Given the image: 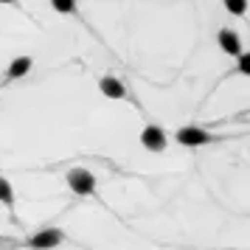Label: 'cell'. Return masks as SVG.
Here are the masks:
<instances>
[{
  "label": "cell",
  "instance_id": "cell-3",
  "mask_svg": "<svg viewBox=\"0 0 250 250\" xmlns=\"http://www.w3.org/2000/svg\"><path fill=\"white\" fill-rule=\"evenodd\" d=\"M174 138L183 146H205V144H211V135L205 129H200V126H180Z\"/></svg>",
  "mask_w": 250,
  "mask_h": 250
},
{
  "label": "cell",
  "instance_id": "cell-1",
  "mask_svg": "<svg viewBox=\"0 0 250 250\" xmlns=\"http://www.w3.org/2000/svg\"><path fill=\"white\" fill-rule=\"evenodd\" d=\"M68 186L73 194H79V197H87V194L96 191V177H93L87 169H82V166H76V169L68 171Z\"/></svg>",
  "mask_w": 250,
  "mask_h": 250
},
{
  "label": "cell",
  "instance_id": "cell-11",
  "mask_svg": "<svg viewBox=\"0 0 250 250\" xmlns=\"http://www.w3.org/2000/svg\"><path fill=\"white\" fill-rule=\"evenodd\" d=\"M239 70H242V73H250V57H248V54H242V57H239Z\"/></svg>",
  "mask_w": 250,
  "mask_h": 250
},
{
  "label": "cell",
  "instance_id": "cell-10",
  "mask_svg": "<svg viewBox=\"0 0 250 250\" xmlns=\"http://www.w3.org/2000/svg\"><path fill=\"white\" fill-rule=\"evenodd\" d=\"M54 9L62 14H68V12H76V3L73 0H54Z\"/></svg>",
  "mask_w": 250,
  "mask_h": 250
},
{
  "label": "cell",
  "instance_id": "cell-5",
  "mask_svg": "<svg viewBox=\"0 0 250 250\" xmlns=\"http://www.w3.org/2000/svg\"><path fill=\"white\" fill-rule=\"evenodd\" d=\"M216 42H219V48L225 51L228 57H242V40H239L236 31H230V28H222L219 34H216Z\"/></svg>",
  "mask_w": 250,
  "mask_h": 250
},
{
  "label": "cell",
  "instance_id": "cell-8",
  "mask_svg": "<svg viewBox=\"0 0 250 250\" xmlns=\"http://www.w3.org/2000/svg\"><path fill=\"white\" fill-rule=\"evenodd\" d=\"M0 203L6 205L9 211H14V188H12V183L6 180L3 174H0Z\"/></svg>",
  "mask_w": 250,
  "mask_h": 250
},
{
  "label": "cell",
  "instance_id": "cell-7",
  "mask_svg": "<svg viewBox=\"0 0 250 250\" xmlns=\"http://www.w3.org/2000/svg\"><path fill=\"white\" fill-rule=\"evenodd\" d=\"M31 65H34V59H31V57L12 59V65H9V79H20V76H25V73L31 70Z\"/></svg>",
  "mask_w": 250,
  "mask_h": 250
},
{
  "label": "cell",
  "instance_id": "cell-9",
  "mask_svg": "<svg viewBox=\"0 0 250 250\" xmlns=\"http://www.w3.org/2000/svg\"><path fill=\"white\" fill-rule=\"evenodd\" d=\"M225 9H228L230 14L242 17V14H245V9H248V3H245V0H230V3H225Z\"/></svg>",
  "mask_w": 250,
  "mask_h": 250
},
{
  "label": "cell",
  "instance_id": "cell-6",
  "mask_svg": "<svg viewBox=\"0 0 250 250\" xmlns=\"http://www.w3.org/2000/svg\"><path fill=\"white\" fill-rule=\"evenodd\" d=\"M99 90H102L107 99H124V93H126L124 84L115 79V76H102V79H99Z\"/></svg>",
  "mask_w": 250,
  "mask_h": 250
},
{
  "label": "cell",
  "instance_id": "cell-4",
  "mask_svg": "<svg viewBox=\"0 0 250 250\" xmlns=\"http://www.w3.org/2000/svg\"><path fill=\"white\" fill-rule=\"evenodd\" d=\"M141 144H144V149H149V152H163V149H166V132H163L158 124H149V126H144V132H141Z\"/></svg>",
  "mask_w": 250,
  "mask_h": 250
},
{
  "label": "cell",
  "instance_id": "cell-2",
  "mask_svg": "<svg viewBox=\"0 0 250 250\" xmlns=\"http://www.w3.org/2000/svg\"><path fill=\"white\" fill-rule=\"evenodd\" d=\"M62 242H65V233H62L59 228H45V230H40V233L31 236L28 248L31 250H54V248H59Z\"/></svg>",
  "mask_w": 250,
  "mask_h": 250
}]
</instances>
